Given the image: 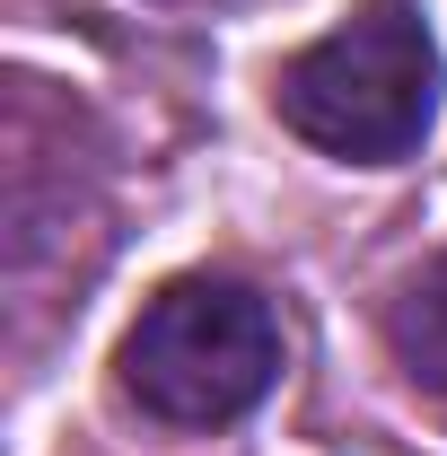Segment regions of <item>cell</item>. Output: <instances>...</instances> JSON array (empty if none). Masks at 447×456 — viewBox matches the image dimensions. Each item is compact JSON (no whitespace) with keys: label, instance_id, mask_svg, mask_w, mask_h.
<instances>
[{"label":"cell","instance_id":"obj_1","mask_svg":"<svg viewBox=\"0 0 447 456\" xmlns=\"http://www.w3.org/2000/svg\"><path fill=\"white\" fill-rule=\"evenodd\" d=\"M439 36L421 18V0H360L342 27L280 61L272 114L325 159L351 167H394L430 141L439 123Z\"/></svg>","mask_w":447,"mask_h":456},{"label":"cell","instance_id":"obj_3","mask_svg":"<svg viewBox=\"0 0 447 456\" xmlns=\"http://www.w3.org/2000/svg\"><path fill=\"white\" fill-rule=\"evenodd\" d=\"M386 351L412 387L447 395V246L386 298Z\"/></svg>","mask_w":447,"mask_h":456},{"label":"cell","instance_id":"obj_2","mask_svg":"<svg viewBox=\"0 0 447 456\" xmlns=\"http://www.w3.org/2000/svg\"><path fill=\"white\" fill-rule=\"evenodd\" d=\"M114 378L167 430H228L280 387V316L237 273H184L132 316Z\"/></svg>","mask_w":447,"mask_h":456}]
</instances>
